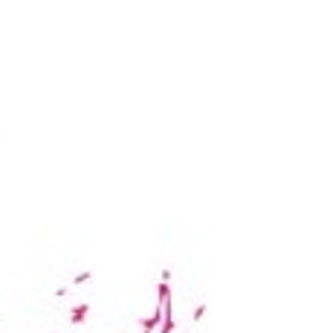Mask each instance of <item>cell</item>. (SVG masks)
<instances>
[{"instance_id": "cell-1", "label": "cell", "mask_w": 330, "mask_h": 333, "mask_svg": "<svg viewBox=\"0 0 330 333\" xmlns=\"http://www.w3.org/2000/svg\"><path fill=\"white\" fill-rule=\"evenodd\" d=\"M87 310H90L87 304H79V307H75V310H72V313H70L72 324H81V322H84V316H87Z\"/></svg>"}]
</instances>
